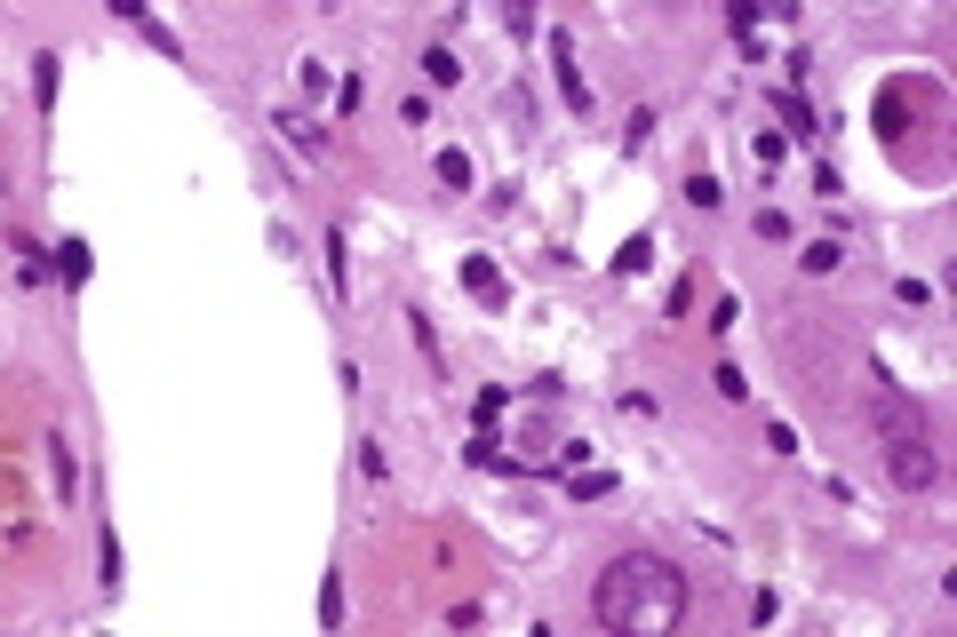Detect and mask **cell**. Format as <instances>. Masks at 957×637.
Here are the masks:
<instances>
[{
    "instance_id": "1",
    "label": "cell",
    "mask_w": 957,
    "mask_h": 637,
    "mask_svg": "<svg viewBox=\"0 0 957 637\" xmlns=\"http://www.w3.org/2000/svg\"><path fill=\"white\" fill-rule=\"evenodd\" d=\"M591 614L615 637H678V622H687V574L663 550H622L591 581Z\"/></svg>"
},
{
    "instance_id": "2",
    "label": "cell",
    "mask_w": 957,
    "mask_h": 637,
    "mask_svg": "<svg viewBox=\"0 0 957 637\" xmlns=\"http://www.w3.org/2000/svg\"><path fill=\"white\" fill-rule=\"evenodd\" d=\"M877 454H886V478H894L901 494L942 487V446H934V430H925V439H877Z\"/></svg>"
},
{
    "instance_id": "3",
    "label": "cell",
    "mask_w": 957,
    "mask_h": 637,
    "mask_svg": "<svg viewBox=\"0 0 957 637\" xmlns=\"http://www.w3.org/2000/svg\"><path fill=\"white\" fill-rule=\"evenodd\" d=\"M870 422H877V439H925V406L910 391H877L870 399Z\"/></svg>"
},
{
    "instance_id": "4",
    "label": "cell",
    "mask_w": 957,
    "mask_h": 637,
    "mask_svg": "<svg viewBox=\"0 0 957 637\" xmlns=\"http://www.w3.org/2000/svg\"><path fill=\"white\" fill-rule=\"evenodd\" d=\"M463 287L487 303V311H502V303H511V287H502V271H495V255H463Z\"/></svg>"
},
{
    "instance_id": "5",
    "label": "cell",
    "mask_w": 957,
    "mask_h": 637,
    "mask_svg": "<svg viewBox=\"0 0 957 637\" xmlns=\"http://www.w3.org/2000/svg\"><path fill=\"white\" fill-rule=\"evenodd\" d=\"M550 64H559V96H567L574 112H591V81L574 72V40H567V33H550Z\"/></svg>"
},
{
    "instance_id": "6",
    "label": "cell",
    "mask_w": 957,
    "mask_h": 637,
    "mask_svg": "<svg viewBox=\"0 0 957 637\" xmlns=\"http://www.w3.org/2000/svg\"><path fill=\"white\" fill-rule=\"evenodd\" d=\"M877 136H910V96H901V88H877Z\"/></svg>"
},
{
    "instance_id": "7",
    "label": "cell",
    "mask_w": 957,
    "mask_h": 637,
    "mask_svg": "<svg viewBox=\"0 0 957 637\" xmlns=\"http://www.w3.org/2000/svg\"><path fill=\"white\" fill-rule=\"evenodd\" d=\"M48 271H57V279H64V287H81V279L96 271V264H88V240H64L57 255H48Z\"/></svg>"
},
{
    "instance_id": "8",
    "label": "cell",
    "mask_w": 957,
    "mask_h": 637,
    "mask_svg": "<svg viewBox=\"0 0 957 637\" xmlns=\"http://www.w3.org/2000/svg\"><path fill=\"white\" fill-rule=\"evenodd\" d=\"M57 72H64V64L40 48V57H33V105H40V112H57Z\"/></svg>"
},
{
    "instance_id": "9",
    "label": "cell",
    "mask_w": 957,
    "mask_h": 637,
    "mask_svg": "<svg viewBox=\"0 0 957 637\" xmlns=\"http://www.w3.org/2000/svg\"><path fill=\"white\" fill-rule=\"evenodd\" d=\"M48 470H57V494H64V502L81 494V463H72V446H64V439H48Z\"/></svg>"
},
{
    "instance_id": "10",
    "label": "cell",
    "mask_w": 957,
    "mask_h": 637,
    "mask_svg": "<svg viewBox=\"0 0 957 637\" xmlns=\"http://www.w3.org/2000/svg\"><path fill=\"white\" fill-rule=\"evenodd\" d=\"M567 494L574 502H607L615 494V470H567Z\"/></svg>"
},
{
    "instance_id": "11",
    "label": "cell",
    "mask_w": 957,
    "mask_h": 637,
    "mask_svg": "<svg viewBox=\"0 0 957 637\" xmlns=\"http://www.w3.org/2000/svg\"><path fill=\"white\" fill-rule=\"evenodd\" d=\"M774 112H783V120L798 127V136H822V120L805 112V96H798V88H774Z\"/></svg>"
},
{
    "instance_id": "12",
    "label": "cell",
    "mask_w": 957,
    "mask_h": 637,
    "mask_svg": "<svg viewBox=\"0 0 957 637\" xmlns=\"http://www.w3.org/2000/svg\"><path fill=\"white\" fill-rule=\"evenodd\" d=\"M423 81H432V88H456V81H463L456 48H423Z\"/></svg>"
},
{
    "instance_id": "13",
    "label": "cell",
    "mask_w": 957,
    "mask_h": 637,
    "mask_svg": "<svg viewBox=\"0 0 957 637\" xmlns=\"http://www.w3.org/2000/svg\"><path fill=\"white\" fill-rule=\"evenodd\" d=\"M280 136H288L295 151H304V160H312V151H327V136H319V127H312L304 112H280Z\"/></svg>"
},
{
    "instance_id": "14",
    "label": "cell",
    "mask_w": 957,
    "mask_h": 637,
    "mask_svg": "<svg viewBox=\"0 0 957 637\" xmlns=\"http://www.w3.org/2000/svg\"><path fill=\"white\" fill-rule=\"evenodd\" d=\"M838 264H846V255H838V240H814V247L798 255V271H805V279H829Z\"/></svg>"
},
{
    "instance_id": "15",
    "label": "cell",
    "mask_w": 957,
    "mask_h": 637,
    "mask_svg": "<svg viewBox=\"0 0 957 637\" xmlns=\"http://www.w3.org/2000/svg\"><path fill=\"white\" fill-rule=\"evenodd\" d=\"M750 160H759V168H783V160H790V136H774V127H759V136H750Z\"/></svg>"
},
{
    "instance_id": "16",
    "label": "cell",
    "mask_w": 957,
    "mask_h": 637,
    "mask_svg": "<svg viewBox=\"0 0 957 637\" xmlns=\"http://www.w3.org/2000/svg\"><path fill=\"white\" fill-rule=\"evenodd\" d=\"M502 415H511V391H478V399H471V422H478V430H495Z\"/></svg>"
},
{
    "instance_id": "17",
    "label": "cell",
    "mask_w": 957,
    "mask_h": 637,
    "mask_svg": "<svg viewBox=\"0 0 957 637\" xmlns=\"http://www.w3.org/2000/svg\"><path fill=\"white\" fill-rule=\"evenodd\" d=\"M96 574H105V590H120V534L112 526L96 534Z\"/></svg>"
},
{
    "instance_id": "18",
    "label": "cell",
    "mask_w": 957,
    "mask_h": 637,
    "mask_svg": "<svg viewBox=\"0 0 957 637\" xmlns=\"http://www.w3.org/2000/svg\"><path fill=\"white\" fill-rule=\"evenodd\" d=\"M432 175H439L447 192H471V160H463V151H439V160H432Z\"/></svg>"
},
{
    "instance_id": "19",
    "label": "cell",
    "mask_w": 957,
    "mask_h": 637,
    "mask_svg": "<svg viewBox=\"0 0 957 637\" xmlns=\"http://www.w3.org/2000/svg\"><path fill=\"white\" fill-rule=\"evenodd\" d=\"M687 199H694V208H702V216H711V208H718V199H726V192H718V175H711V168H694V175H687Z\"/></svg>"
},
{
    "instance_id": "20",
    "label": "cell",
    "mask_w": 957,
    "mask_h": 637,
    "mask_svg": "<svg viewBox=\"0 0 957 637\" xmlns=\"http://www.w3.org/2000/svg\"><path fill=\"white\" fill-rule=\"evenodd\" d=\"M726 24H735V40H759V0H726Z\"/></svg>"
},
{
    "instance_id": "21",
    "label": "cell",
    "mask_w": 957,
    "mask_h": 637,
    "mask_svg": "<svg viewBox=\"0 0 957 637\" xmlns=\"http://www.w3.org/2000/svg\"><path fill=\"white\" fill-rule=\"evenodd\" d=\"M319 622H327V629H336V622H343V581H336V574H327V581H319Z\"/></svg>"
},
{
    "instance_id": "22",
    "label": "cell",
    "mask_w": 957,
    "mask_h": 637,
    "mask_svg": "<svg viewBox=\"0 0 957 637\" xmlns=\"http://www.w3.org/2000/svg\"><path fill=\"white\" fill-rule=\"evenodd\" d=\"M615 271H622V279H639V271H646V232H639V240H622V255H615Z\"/></svg>"
},
{
    "instance_id": "23",
    "label": "cell",
    "mask_w": 957,
    "mask_h": 637,
    "mask_svg": "<svg viewBox=\"0 0 957 637\" xmlns=\"http://www.w3.org/2000/svg\"><path fill=\"white\" fill-rule=\"evenodd\" d=\"M711 391H718V399H735V406H742V399H750V382H742V367H718V375H711Z\"/></svg>"
},
{
    "instance_id": "24",
    "label": "cell",
    "mask_w": 957,
    "mask_h": 637,
    "mask_svg": "<svg viewBox=\"0 0 957 637\" xmlns=\"http://www.w3.org/2000/svg\"><path fill=\"white\" fill-rule=\"evenodd\" d=\"M327 279H336V295L351 287V271H343V232H327Z\"/></svg>"
},
{
    "instance_id": "25",
    "label": "cell",
    "mask_w": 957,
    "mask_h": 637,
    "mask_svg": "<svg viewBox=\"0 0 957 637\" xmlns=\"http://www.w3.org/2000/svg\"><path fill=\"white\" fill-rule=\"evenodd\" d=\"M360 470H367V478H384V470H391V454H384V439H360Z\"/></svg>"
},
{
    "instance_id": "26",
    "label": "cell",
    "mask_w": 957,
    "mask_h": 637,
    "mask_svg": "<svg viewBox=\"0 0 957 637\" xmlns=\"http://www.w3.org/2000/svg\"><path fill=\"white\" fill-rule=\"evenodd\" d=\"M295 81H304V96H327V88H336V72H327V64H319V57H312V64H304V72H295Z\"/></svg>"
},
{
    "instance_id": "27",
    "label": "cell",
    "mask_w": 957,
    "mask_h": 637,
    "mask_svg": "<svg viewBox=\"0 0 957 637\" xmlns=\"http://www.w3.org/2000/svg\"><path fill=\"white\" fill-rule=\"evenodd\" d=\"M408 327H415V343H423V359H432V367H439V335H432V319H423V311H408Z\"/></svg>"
},
{
    "instance_id": "28",
    "label": "cell",
    "mask_w": 957,
    "mask_h": 637,
    "mask_svg": "<svg viewBox=\"0 0 957 637\" xmlns=\"http://www.w3.org/2000/svg\"><path fill=\"white\" fill-rule=\"evenodd\" d=\"M759 240H790V216L783 208H759Z\"/></svg>"
}]
</instances>
